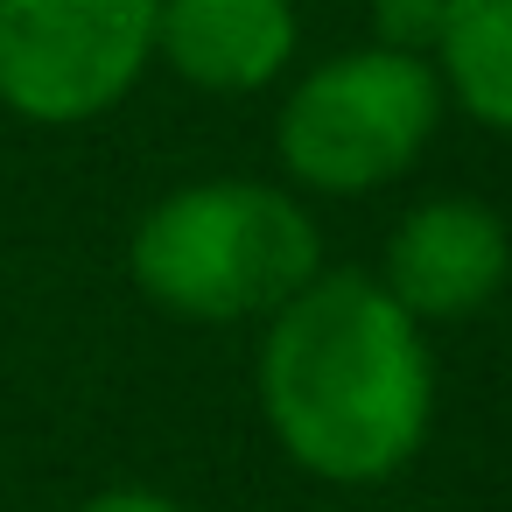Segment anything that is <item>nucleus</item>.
I'll use <instances>...</instances> for the list:
<instances>
[{
    "label": "nucleus",
    "instance_id": "1",
    "mask_svg": "<svg viewBox=\"0 0 512 512\" xmlns=\"http://www.w3.org/2000/svg\"><path fill=\"white\" fill-rule=\"evenodd\" d=\"M260 393L281 449L337 484L400 470L428 435V351L414 316L365 274L302 281L267 330Z\"/></svg>",
    "mask_w": 512,
    "mask_h": 512
},
{
    "label": "nucleus",
    "instance_id": "2",
    "mask_svg": "<svg viewBox=\"0 0 512 512\" xmlns=\"http://www.w3.org/2000/svg\"><path fill=\"white\" fill-rule=\"evenodd\" d=\"M127 267L169 316L239 323L316 281V225L267 183H197L141 218Z\"/></svg>",
    "mask_w": 512,
    "mask_h": 512
},
{
    "label": "nucleus",
    "instance_id": "3",
    "mask_svg": "<svg viewBox=\"0 0 512 512\" xmlns=\"http://www.w3.org/2000/svg\"><path fill=\"white\" fill-rule=\"evenodd\" d=\"M442 120V78L407 50H351L316 64L274 127V148L295 183L351 197L414 169Z\"/></svg>",
    "mask_w": 512,
    "mask_h": 512
},
{
    "label": "nucleus",
    "instance_id": "4",
    "mask_svg": "<svg viewBox=\"0 0 512 512\" xmlns=\"http://www.w3.org/2000/svg\"><path fill=\"white\" fill-rule=\"evenodd\" d=\"M162 0H0V106L71 127L134 92Z\"/></svg>",
    "mask_w": 512,
    "mask_h": 512
},
{
    "label": "nucleus",
    "instance_id": "5",
    "mask_svg": "<svg viewBox=\"0 0 512 512\" xmlns=\"http://www.w3.org/2000/svg\"><path fill=\"white\" fill-rule=\"evenodd\" d=\"M512 239L498 211L470 197H435L421 204L393 239H386V295L421 323V316H470L505 288Z\"/></svg>",
    "mask_w": 512,
    "mask_h": 512
},
{
    "label": "nucleus",
    "instance_id": "6",
    "mask_svg": "<svg viewBox=\"0 0 512 512\" xmlns=\"http://www.w3.org/2000/svg\"><path fill=\"white\" fill-rule=\"evenodd\" d=\"M155 57L197 92H260L295 57L288 0H162Z\"/></svg>",
    "mask_w": 512,
    "mask_h": 512
},
{
    "label": "nucleus",
    "instance_id": "7",
    "mask_svg": "<svg viewBox=\"0 0 512 512\" xmlns=\"http://www.w3.org/2000/svg\"><path fill=\"white\" fill-rule=\"evenodd\" d=\"M449 92L498 134H512V0H442L435 36Z\"/></svg>",
    "mask_w": 512,
    "mask_h": 512
},
{
    "label": "nucleus",
    "instance_id": "8",
    "mask_svg": "<svg viewBox=\"0 0 512 512\" xmlns=\"http://www.w3.org/2000/svg\"><path fill=\"white\" fill-rule=\"evenodd\" d=\"M442 36V0H379V50H435Z\"/></svg>",
    "mask_w": 512,
    "mask_h": 512
},
{
    "label": "nucleus",
    "instance_id": "9",
    "mask_svg": "<svg viewBox=\"0 0 512 512\" xmlns=\"http://www.w3.org/2000/svg\"><path fill=\"white\" fill-rule=\"evenodd\" d=\"M85 512H176V505L155 498V491H106V498H92Z\"/></svg>",
    "mask_w": 512,
    "mask_h": 512
}]
</instances>
